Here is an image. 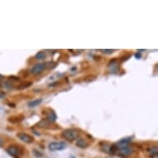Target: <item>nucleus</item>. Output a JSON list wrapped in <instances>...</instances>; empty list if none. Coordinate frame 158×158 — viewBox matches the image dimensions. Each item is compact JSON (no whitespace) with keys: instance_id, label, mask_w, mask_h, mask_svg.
<instances>
[{"instance_id":"f257e3e1","label":"nucleus","mask_w":158,"mask_h":158,"mask_svg":"<svg viewBox=\"0 0 158 158\" xmlns=\"http://www.w3.org/2000/svg\"><path fill=\"white\" fill-rule=\"evenodd\" d=\"M78 135H79L78 132L74 129H66L65 131H63L62 132L63 138L70 142H72L74 140H75L78 138Z\"/></svg>"},{"instance_id":"f03ea898","label":"nucleus","mask_w":158,"mask_h":158,"mask_svg":"<svg viewBox=\"0 0 158 158\" xmlns=\"http://www.w3.org/2000/svg\"><path fill=\"white\" fill-rule=\"evenodd\" d=\"M66 147V144L64 142H52L49 144L48 148L51 152H57V151H61Z\"/></svg>"},{"instance_id":"7ed1b4c3","label":"nucleus","mask_w":158,"mask_h":158,"mask_svg":"<svg viewBox=\"0 0 158 158\" xmlns=\"http://www.w3.org/2000/svg\"><path fill=\"white\" fill-rule=\"evenodd\" d=\"M7 152L11 156L13 157H15V158H17L19 156H20V149L18 146H14V145H12V146H9L8 148H7Z\"/></svg>"},{"instance_id":"20e7f679","label":"nucleus","mask_w":158,"mask_h":158,"mask_svg":"<svg viewBox=\"0 0 158 158\" xmlns=\"http://www.w3.org/2000/svg\"><path fill=\"white\" fill-rule=\"evenodd\" d=\"M46 69V65L43 63H37L36 64L31 70V73L32 75H39L41 72H43V71Z\"/></svg>"},{"instance_id":"39448f33","label":"nucleus","mask_w":158,"mask_h":158,"mask_svg":"<svg viewBox=\"0 0 158 158\" xmlns=\"http://www.w3.org/2000/svg\"><path fill=\"white\" fill-rule=\"evenodd\" d=\"M17 137L21 140V141H22L23 142H26V143H31L34 141L32 137L30 136L29 134H27V133H24V132L17 133Z\"/></svg>"},{"instance_id":"423d86ee","label":"nucleus","mask_w":158,"mask_h":158,"mask_svg":"<svg viewBox=\"0 0 158 158\" xmlns=\"http://www.w3.org/2000/svg\"><path fill=\"white\" fill-rule=\"evenodd\" d=\"M118 155L121 156H123V157L130 156L132 152V149L129 146H126V147H123V148L118 149Z\"/></svg>"},{"instance_id":"0eeeda50","label":"nucleus","mask_w":158,"mask_h":158,"mask_svg":"<svg viewBox=\"0 0 158 158\" xmlns=\"http://www.w3.org/2000/svg\"><path fill=\"white\" fill-rule=\"evenodd\" d=\"M47 119L51 122H55V120H57V115H55V114L53 111H50L49 113H47Z\"/></svg>"},{"instance_id":"6e6552de","label":"nucleus","mask_w":158,"mask_h":158,"mask_svg":"<svg viewBox=\"0 0 158 158\" xmlns=\"http://www.w3.org/2000/svg\"><path fill=\"white\" fill-rule=\"evenodd\" d=\"M41 99H35V100H32V101H31L28 103V107L30 108H34V107H37L38 104H40L41 103Z\"/></svg>"},{"instance_id":"1a4fd4ad","label":"nucleus","mask_w":158,"mask_h":158,"mask_svg":"<svg viewBox=\"0 0 158 158\" xmlns=\"http://www.w3.org/2000/svg\"><path fill=\"white\" fill-rule=\"evenodd\" d=\"M76 146H79V147H80V148H85V147H86L87 146V143H86V142L85 141V140L84 139H79L78 141H77V142H76Z\"/></svg>"},{"instance_id":"9d476101","label":"nucleus","mask_w":158,"mask_h":158,"mask_svg":"<svg viewBox=\"0 0 158 158\" xmlns=\"http://www.w3.org/2000/svg\"><path fill=\"white\" fill-rule=\"evenodd\" d=\"M35 58L37 60H44L46 58V53L44 51H39L35 55Z\"/></svg>"},{"instance_id":"9b49d317","label":"nucleus","mask_w":158,"mask_h":158,"mask_svg":"<svg viewBox=\"0 0 158 158\" xmlns=\"http://www.w3.org/2000/svg\"><path fill=\"white\" fill-rule=\"evenodd\" d=\"M150 153L151 155H152V156H158V148L156 146L154 147H152V148L150 149Z\"/></svg>"},{"instance_id":"f8f14e48","label":"nucleus","mask_w":158,"mask_h":158,"mask_svg":"<svg viewBox=\"0 0 158 158\" xmlns=\"http://www.w3.org/2000/svg\"><path fill=\"white\" fill-rule=\"evenodd\" d=\"M37 126L40 128H46L47 126V122H46V120H41L40 122H38Z\"/></svg>"},{"instance_id":"ddd939ff","label":"nucleus","mask_w":158,"mask_h":158,"mask_svg":"<svg viewBox=\"0 0 158 158\" xmlns=\"http://www.w3.org/2000/svg\"><path fill=\"white\" fill-rule=\"evenodd\" d=\"M100 51L104 54H112L114 51V50H100Z\"/></svg>"},{"instance_id":"4468645a","label":"nucleus","mask_w":158,"mask_h":158,"mask_svg":"<svg viewBox=\"0 0 158 158\" xmlns=\"http://www.w3.org/2000/svg\"><path fill=\"white\" fill-rule=\"evenodd\" d=\"M135 57H136L137 59H140V57H141V54H140V53H137V54L135 55Z\"/></svg>"},{"instance_id":"2eb2a0df","label":"nucleus","mask_w":158,"mask_h":158,"mask_svg":"<svg viewBox=\"0 0 158 158\" xmlns=\"http://www.w3.org/2000/svg\"><path fill=\"white\" fill-rule=\"evenodd\" d=\"M5 95V94L4 93H3V92H1V91H0V98H3V96Z\"/></svg>"},{"instance_id":"dca6fc26","label":"nucleus","mask_w":158,"mask_h":158,"mask_svg":"<svg viewBox=\"0 0 158 158\" xmlns=\"http://www.w3.org/2000/svg\"><path fill=\"white\" fill-rule=\"evenodd\" d=\"M3 80V76L2 75H0V81H2Z\"/></svg>"}]
</instances>
